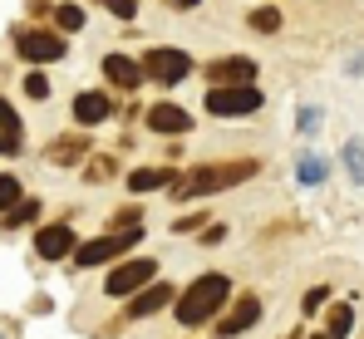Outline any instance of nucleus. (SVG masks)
<instances>
[{
  "instance_id": "nucleus-1",
  "label": "nucleus",
  "mask_w": 364,
  "mask_h": 339,
  "mask_svg": "<svg viewBox=\"0 0 364 339\" xmlns=\"http://www.w3.org/2000/svg\"><path fill=\"white\" fill-rule=\"evenodd\" d=\"M227 295H232V281H227V276H217V271H212V276H197V281L173 300V305H178V320L187 330L202 325V320H212V315L227 305Z\"/></svg>"
},
{
  "instance_id": "nucleus-2",
  "label": "nucleus",
  "mask_w": 364,
  "mask_h": 339,
  "mask_svg": "<svg viewBox=\"0 0 364 339\" xmlns=\"http://www.w3.org/2000/svg\"><path fill=\"white\" fill-rule=\"evenodd\" d=\"M261 172V163H217V168H197L192 177H182V182H168L178 197H207V192H222V187H237V182H246V177H256Z\"/></svg>"
},
{
  "instance_id": "nucleus-3",
  "label": "nucleus",
  "mask_w": 364,
  "mask_h": 339,
  "mask_svg": "<svg viewBox=\"0 0 364 339\" xmlns=\"http://www.w3.org/2000/svg\"><path fill=\"white\" fill-rule=\"evenodd\" d=\"M15 55L30 59V64H55V59H64V40L55 35V30L20 25V30H15Z\"/></svg>"
},
{
  "instance_id": "nucleus-4",
  "label": "nucleus",
  "mask_w": 364,
  "mask_h": 339,
  "mask_svg": "<svg viewBox=\"0 0 364 339\" xmlns=\"http://www.w3.org/2000/svg\"><path fill=\"white\" fill-rule=\"evenodd\" d=\"M266 104V94L256 89V84H242V89H212L207 94V113H217V118H242V113H256Z\"/></svg>"
},
{
  "instance_id": "nucleus-5",
  "label": "nucleus",
  "mask_w": 364,
  "mask_h": 339,
  "mask_svg": "<svg viewBox=\"0 0 364 339\" xmlns=\"http://www.w3.org/2000/svg\"><path fill=\"white\" fill-rule=\"evenodd\" d=\"M192 74V59L182 50H148L143 55V79H158V84H182Z\"/></svg>"
},
{
  "instance_id": "nucleus-6",
  "label": "nucleus",
  "mask_w": 364,
  "mask_h": 339,
  "mask_svg": "<svg viewBox=\"0 0 364 339\" xmlns=\"http://www.w3.org/2000/svg\"><path fill=\"white\" fill-rule=\"evenodd\" d=\"M153 276H158V266H153L148 256H138V261H123L119 271L104 281V290H109L114 300H123V295H138L143 285H153Z\"/></svg>"
},
{
  "instance_id": "nucleus-7",
  "label": "nucleus",
  "mask_w": 364,
  "mask_h": 339,
  "mask_svg": "<svg viewBox=\"0 0 364 339\" xmlns=\"http://www.w3.org/2000/svg\"><path fill=\"white\" fill-rule=\"evenodd\" d=\"M128 246H138V226H133V231H114V236H99V241L74 246V261H79V266H104V261H114L119 251H128Z\"/></svg>"
},
{
  "instance_id": "nucleus-8",
  "label": "nucleus",
  "mask_w": 364,
  "mask_h": 339,
  "mask_svg": "<svg viewBox=\"0 0 364 339\" xmlns=\"http://www.w3.org/2000/svg\"><path fill=\"white\" fill-rule=\"evenodd\" d=\"M251 79H256V64L242 59V55H227V59H212L207 64V84L212 89H242Z\"/></svg>"
},
{
  "instance_id": "nucleus-9",
  "label": "nucleus",
  "mask_w": 364,
  "mask_h": 339,
  "mask_svg": "<svg viewBox=\"0 0 364 339\" xmlns=\"http://www.w3.org/2000/svg\"><path fill=\"white\" fill-rule=\"evenodd\" d=\"M178 295H173V285H143L133 300H128V320H148V315H158V310H168Z\"/></svg>"
},
{
  "instance_id": "nucleus-10",
  "label": "nucleus",
  "mask_w": 364,
  "mask_h": 339,
  "mask_svg": "<svg viewBox=\"0 0 364 339\" xmlns=\"http://www.w3.org/2000/svg\"><path fill=\"white\" fill-rule=\"evenodd\" d=\"M35 251H40L45 261H60V256H69V251H74V226H64V222L40 226V236H35Z\"/></svg>"
},
{
  "instance_id": "nucleus-11",
  "label": "nucleus",
  "mask_w": 364,
  "mask_h": 339,
  "mask_svg": "<svg viewBox=\"0 0 364 339\" xmlns=\"http://www.w3.org/2000/svg\"><path fill=\"white\" fill-rule=\"evenodd\" d=\"M256 320H261V300H256V295H242V300L232 305V315L222 320V330H217V335H222V339H237V335H246Z\"/></svg>"
},
{
  "instance_id": "nucleus-12",
  "label": "nucleus",
  "mask_w": 364,
  "mask_h": 339,
  "mask_svg": "<svg viewBox=\"0 0 364 339\" xmlns=\"http://www.w3.org/2000/svg\"><path fill=\"white\" fill-rule=\"evenodd\" d=\"M104 74H109V84H119V89H138L143 84V64L128 55H104Z\"/></svg>"
},
{
  "instance_id": "nucleus-13",
  "label": "nucleus",
  "mask_w": 364,
  "mask_h": 339,
  "mask_svg": "<svg viewBox=\"0 0 364 339\" xmlns=\"http://www.w3.org/2000/svg\"><path fill=\"white\" fill-rule=\"evenodd\" d=\"M148 128L153 133H187L192 128V113H182L178 104H153L148 109Z\"/></svg>"
},
{
  "instance_id": "nucleus-14",
  "label": "nucleus",
  "mask_w": 364,
  "mask_h": 339,
  "mask_svg": "<svg viewBox=\"0 0 364 339\" xmlns=\"http://www.w3.org/2000/svg\"><path fill=\"white\" fill-rule=\"evenodd\" d=\"M109 113H114V99H109V94H79V99H74V118H79L84 128L104 123Z\"/></svg>"
},
{
  "instance_id": "nucleus-15",
  "label": "nucleus",
  "mask_w": 364,
  "mask_h": 339,
  "mask_svg": "<svg viewBox=\"0 0 364 339\" xmlns=\"http://www.w3.org/2000/svg\"><path fill=\"white\" fill-rule=\"evenodd\" d=\"M0 153H20V113L0 99Z\"/></svg>"
},
{
  "instance_id": "nucleus-16",
  "label": "nucleus",
  "mask_w": 364,
  "mask_h": 339,
  "mask_svg": "<svg viewBox=\"0 0 364 339\" xmlns=\"http://www.w3.org/2000/svg\"><path fill=\"white\" fill-rule=\"evenodd\" d=\"M168 182H173V172H163V168H138L128 177L133 192H158V187H168Z\"/></svg>"
},
{
  "instance_id": "nucleus-17",
  "label": "nucleus",
  "mask_w": 364,
  "mask_h": 339,
  "mask_svg": "<svg viewBox=\"0 0 364 339\" xmlns=\"http://www.w3.org/2000/svg\"><path fill=\"white\" fill-rule=\"evenodd\" d=\"M350 325H355V310H350V305H335L330 320H325V339H345V335H350Z\"/></svg>"
},
{
  "instance_id": "nucleus-18",
  "label": "nucleus",
  "mask_w": 364,
  "mask_h": 339,
  "mask_svg": "<svg viewBox=\"0 0 364 339\" xmlns=\"http://www.w3.org/2000/svg\"><path fill=\"white\" fill-rule=\"evenodd\" d=\"M251 30H261V35H271V30H281V10H271V5H261V10H251Z\"/></svg>"
},
{
  "instance_id": "nucleus-19",
  "label": "nucleus",
  "mask_w": 364,
  "mask_h": 339,
  "mask_svg": "<svg viewBox=\"0 0 364 339\" xmlns=\"http://www.w3.org/2000/svg\"><path fill=\"white\" fill-rule=\"evenodd\" d=\"M20 207V182L10 172H0V212H15Z\"/></svg>"
},
{
  "instance_id": "nucleus-20",
  "label": "nucleus",
  "mask_w": 364,
  "mask_h": 339,
  "mask_svg": "<svg viewBox=\"0 0 364 339\" xmlns=\"http://www.w3.org/2000/svg\"><path fill=\"white\" fill-rule=\"evenodd\" d=\"M325 158H310V153H305L301 158V182H310V187H315V182H325Z\"/></svg>"
},
{
  "instance_id": "nucleus-21",
  "label": "nucleus",
  "mask_w": 364,
  "mask_h": 339,
  "mask_svg": "<svg viewBox=\"0 0 364 339\" xmlns=\"http://www.w3.org/2000/svg\"><path fill=\"white\" fill-rule=\"evenodd\" d=\"M345 168H350L355 182H364V148L360 143H345Z\"/></svg>"
},
{
  "instance_id": "nucleus-22",
  "label": "nucleus",
  "mask_w": 364,
  "mask_h": 339,
  "mask_svg": "<svg viewBox=\"0 0 364 339\" xmlns=\"http://www.w3.org/2000/svg\"><path fill=\"white\" fill-rule=\"evenodd\" d=\"M55 20H60V30H79L84 25V5H60Z\"/></svg>"
},
{
  "instance_id": "nucleus-23",
  "label": "nucleus",
  "mask_w": 364,
  "mask_h": 339,
  "mask_svg": "<svg viewBox=\"0 0 364 339\" xmlns=\"http://www.w3.org/2000/svg\"><path fill=\"white\" fill-rule=\"evenodd\" d=\"M40 217V202H20L10 217H5V226H25V222H35Z\"/></svg>"
},
{
  "instance_id": "nucleus-24",
  "label": "nucleus",
  "mask_w": 364,
  "mask_h": 339,
  "mask_svg": "<svg viewBox=\"0 0 364 339\" xmlns=\"http://www.w3.org/2000/svg\"><path fill=\"white\" fill-rule=\"evenodd\" d=\"M25 94L45 104V99H50V79H45V74H30V79H25Z\"/></svg>"
},
{
  "instance_id": "nucleus-25",
  "label": "nucleus",
  "mask_w": 364,
  "mask_h": 339,
  "mask_svg": "<svg viewBox=\"0 0 364 339\" xmlns=\"http://www.w3.org/2000/svg\"><path fill=\"white\" fill-rule=\"evenodd\" d=\"M99 5H104V10H114V15H123V20H128V15H138V0H99Z\"/></svg>"
},
{
  "instance_id": "nucleus-26",
  "label": "nucleus",
  "mask_w": 364,
  "mask_h": 339,
  "mask_svg": "<svg viewBox=\"0 0 364 339\" xmlns=\"http://www.w3.org/2000/svg\"><path fill=\"white\" fill-rule=\"evenodd\" d=\"M89 177H94V182L114 177V163H109V158H94V163H89Z\"/></svg>"
},
{
  "instance_id": "nucleus-27",
  "label": "nucleus",
  "mask_w": 364,
  "mask_h": 339,
  "mask_svg": "<svg viewBox=\"0 0 364 339\" xmlns=\"http://www.w3.org/2000/svg\"><path fill=\"white\" fill-rule=\"evenodd\" d=\"M325 300H330V290H325V285H315V290H310V295H305V315H310V310H320V305H325Z\"/></svg>"
},
{
  "instance_id": "nucleus-28",
  "label": "nucleus",
  "mask_w": 364,
  "mask_h": 339,
  "mask_svg": "<svg viewBox=\"0 0 364 339\" xmlns=\"http://www.w3.org/2000/svg\"><path fill=\"white\" fill-rule=\"evenodd\" d=\"M315 128H320V109H301V133L310 138Z\"/></svg>"
},
{
  "instance_id": "nucleus-29",
  "label": "nucleus",
  "mask_w": 364,
  "mask_h": 339,
  "mask_svg": "<svg viewBox=\"0 0 364 339\" xmlns=\"http://www.w3.org/2000/svg\"><path fill=\"white\" fill-rule=\"evenodd\" d=\"M168 5H182V10H192V5H197V0H168Z\"/></svg>"
},
{
  "instance_id": "nucleus-30",
  "label": "nucleus",
  "mask_w": 364,
  "mask_h": 339,
  "mask_svg": "<svg viewBox=\"0 0 364 339\" xmlns=\"http://www.w3.org/2000/svg\"><path fill=\"white\" fill-rule=\"evenodd\" d=\"M286 339H301V335H286Z\"/></svg>"
}]
</instances>
